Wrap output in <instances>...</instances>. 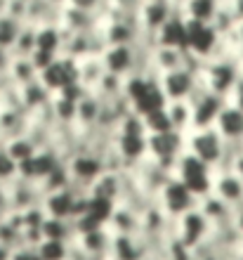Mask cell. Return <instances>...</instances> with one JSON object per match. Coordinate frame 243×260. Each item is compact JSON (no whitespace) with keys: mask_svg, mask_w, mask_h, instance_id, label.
Masks as SVG:
<instances>
[{"mask_svg":"<svg viewBox=\"0 0 243 260\" xmlns=\"http://www.w3.org/2000/svg\"><path fill=\"white\" fill-rule=\"evenodd\" d=\"M101 97L95 92H85L78 102V111H76V128L78 133H90L99 125V116H101Z\"/></svg>","mask_w":243,"mask_h":260,"instance_id":"obj_14","label":"cell"},{"mask_svg":"<svg viewBox=\"0 0 243 260\" xmlns=\"http://www.w3.org/2000/svg\"><path fill=\"white\" fill-rule=\"evenodd\" d=\"M14 213L12 201H10V192H7V185H0V222L5 218H10Z\"/></svg>","mask_w":243,"mask_h":260,"instance_id":"obj_35","label":"cell"},{"mask_svg":"<svg viewBox=\"0 0 243 260\" xmlns=\"http://www.w3.org/2000/svg\"><path fill=\"white\" fill-rule=\"evenodd\" d=\"M68 246L71 244L59 239H43L36 248H38L43 260H68Z\"/></svg>","mask_w":243,"mask_h":260,"instance_id":"obj_31","label":"cell"},{"mask_svg":"<svg viewBox=\"0 0 243 260\" xmlns=\"http://www.w3.org/2000/svg\"><path fill=\"white\" fill-rule=\"evenodd\" d=\"M210 232H213V225H210V220L203 215L198 206L187 211L182 218H177V237L182 239L184 246L196 248L198 244L208 239Z\"/></svg>","mask_w":243,"mask_h":260,"instance_id":"obj_10","label":"cell"},{"mask_svg":"<svg viewBox=\"0 0 243 260\" xmlns=\"http://www.w3.org/2000/svg\"><path fill=\"white\" fill-rule=\"evenodd\" d=\"M198 81L203 88H208L210 92L227 100L234 85L241 81V62L234 55L220 50L217 55L203 62L201 71H198Z\"/></svg>","mask_w":243,"mask_h":260,"instance_id":"obj_1","label":"cell"},{"mask_svg":"<svg viewBox=\"0 0 243 260\" xmlns=\"http://www.w3.org/2000/svg\"><path fill=\"white\" fill-rule=\"evenodd\" d=\"M231 260H243V251H236V253L231 255Z\"/></svg>","mask_w":243,"mask_h":260,"instance_id":"obj_43","label":"cell"},{"mask_svg":"<svg viewBox=\"0 0 243 260\" xmlns=\"http://www.w3.org/2000/svg\"><path fill=\"white\" fill-rule=\"evenodd\" d=\"M0 260H12V251L5 248L3 244H0Z\"/></svg>","mask_w":243,"mask_h":260,"instance_id":"obj_40","label":"cell"},{"mask_svg":"<svg viewBox=\"0 0 243 260\" xmlns=\"http://www.w3.org/2000/svg\"><path fill=\"white\" fill-rule=\"evenodd\" d=\"M7 83H10V78H7V76H3V74H0V90L5 88Z\"/></svg>","mask_w":243,"mask_h":260,"instance_id":"obj_42","label":"cell"},{"mask_svg":"<svg viewBox=\"0 0 243 260\" xmlns=\"http://www.w3.org/2000/svg\"><path fill=\"white\" fill-rule=\"evenodd\" d=\"M213 192L229 206L243 204V180L234 171H217L213 180Z\"/></svg>","mask_w":243,"mask_h":260,"instance_id":"obj_15","label":"cell"},{"mask_svg":"<svg viewBox=\"0 0 243 260\" xmlns=\"http://www.w3.org/2000/svg\"><path fill=\"white\" fill-rule=\"evenodd\" d=\"M104 41L97 31H83V34H64V45H61V55L71 57V59H85L92 55H101Z\"/></svg>","mask_w":243,"mask_h":260,"instance_id":"obj_11","label":"cell"},{"mask_svg":"<svg viewBox=\"0 0 243 260\" xmlns=\"http://www.w3.org/2000/svg\"><path fill=\"white\" fill-rule=\"evenodd\" d=\"M121 189H123V173H104L95 185L90 187V197L97 199H107V201H116L121 199Z\"/></svg>","mask_w":243,"mask_h":260,"instance_id":"obj_26","label":"cell"},{"mask_svg":"<svg viewBox=\"0 0 243 260\" xmlns=\"http://www.w3.org/2000/svg\"><path fill=\"white\" fill-rule=\"evenodd\" d=\"M158 83H161V90L168 102H182L196 92V88L201 85L198 81V74L191 71V69L182 67V69H172L168 74H161L158 76Z\"/></svg>","mask_w":243,"mask_h":260,"instance_id":"obj_6","label":"cell"},{"mask_svg":"<svg viewBox=\"0 0 243 260\" xmlns=\"http://www.w3.org/2000/svg\"><path fill=\"white\" fill-rule=\"evenodd\" d=\"M144 0H107V10H116V12L125 14H137Z\"/></svg>","mask_w":243,"mask_h":260,"instance_id":"obj_33","label":"cell"},{"mask_svg":"<svg viewBox=\"0 0 243 260\" xmlns=\"http://www.w3.org/2000/svg\"><path fill=\"white\" fill-rule=\"evenodd\" d=\"M38 78H41V83L52 95H57V92H61L64 88L78 83V59H71V57H66V55L57 57L50 67L43 69Z\"/></svg>","mask_w":243,"mask_h":260,"instance_id":"obj_9","label":"cell"},{"mask_svg":"<svg viewBox=\"0 0 243 260\" xmlns=\"http://www.w3.org/2000/svg\"><path fill=\"white\" fill-rule=\"evenodd\" d=\"M99 17L101 14L85 12V10H78V7H71V5H61L57 24H59V28L64 34H83V31H97Z\"/></svg>","mask_w":243,"mask_h":260,"instance_id":"obj_13","label":"cell"},{"mask_svg":"<svg viewBox=\"0 0 243 260\" xmlns=\"http://www.w3.org/2000/svg\"><path fill=\"white\" fill-rule=\"evenodd\" d=\"M234 173H236L238 178L243 180V151H241V156L236 158V164H234Z\"/></svg>","mask_w":243,"mask_h":260,"instance_id":"obj_39","label":"cell"},{"mask_svg":"<svg viewBox=\"0 0 243 260\" xmlns=\"http://www.w3.org/2000/svg\"><path fill=\"white\" fill-rule=\"evenodd\" d=\"M175 178H180L184 185L201 201L205 194L213 192V180H215V171L208 164H203L201 158H196L194 154L184 151L182 158L175 166Z\"/></svg>","mask_w":243,"mask_h":260,"instance_id":"obj_4","label":"cell"},{"mask_svg":"<svg viewBox=\"0 0 243 260\" xmlns=\"http://www.w3.org/2000/svg\"><path fill=\"white\" fill-rule=\"evenodd\" d=\"M38 76H41V71H38V67L33 64L31 57L12 55V64L7 69V78H10L12 85L21 88V85H26V83H33Z\"/></svg>","mask_w":243,"mask_h":260,"instance_id":"obj_23","label":"cell"},{"mask_svg":"<svg viewBox=\"0 0 243 260\" xmlns=\"http://www.w3.org/2000/svg\"><path fill=\"white\" fill-rule=\"evenodd\" d=\"M19 97H21V107L28 111V114H33V111L43 109V107H48L52 102V92H50L45 85L41 83V78H36L33 83H26V85H21L19 88Z\"/></svg>","mask_w":243,"mask_h":260,"instance_id":"obj_21","label":"cell"},{"mask_svg":"<svg viewBox=\"0 0 243 260\" xmlns=\"http://www.w3.org/2000/svg\"><path fill=\"white\" fill-rule=\"evenodd\" d=\"M241 78H243V62H241Z\"/></svg>","mask_w":243,"mask_h":260,"instance_id":"obj_46","label":"cell"},{"mask_svg":"<svg viewBox=\"0 0 243 260\" xmlns=\"http://www.w3.org/2000/svg\"><path fill=\"white\" fill-rule=\"evenodd\" d=\"M187 151V135L177 130H165V133H149L147 137V156L154 158L156 164L168 168L175 175V166Z\"/></svg>","mask_w":243,"mask_h":260,"instance_id":"obj_2","label":"cell"},{"mask_svg":"<svg viewBox=\"0 0 243 260\" xmlns=\"http://www.w3.org/2000/svg\"><path fill=\"white\" fill-rule=\"evenodd\" d=\"M66 5L78 7V10H85V12L101 14L104 10H107V0H66Z\"/></svg>","mask_w":243,"mask_h":260,"instance_id":"obj_34","label":"cell"},{"mask_svg":"<svg viewBox=\"0 0 243 260\" xmlns=\"http://www.w3.org/2000/svg\"><path fill=\"white\" fill-rule=\"evenodd\" d=\"M17 175H19V164L10 156L5 142H0V185H10Z\"/></svg>","mask_w":243,"mask_h":260,"instance_id":"obj_32","label":"cell"},{"mask_svg":"<svg viewBox=\"0 0 243 260\" xmlns=\"http://www.w3.org/2000/svg\"><path fill=\"white\" fill-rule=\"evenodd\" d=\"M227 102H229L231 107H236V109L243 111V78L234 85V90H231L229 97H227Z\"/></svg>","mask_w":243,"mask_h":260,"instance_id":"obj_37","label":"cell"},{"mask_svg":"<svg viewBox=\"0 0 243 260\" xmlns=\"http://www.w3.org/2000/svg\"><path fill=\"white\" fill-rule=\"evenodd\" d=\"M5 149L10 151V156H12L19 166L38 154V147L31 142L28 135H19V137H14V140H10V142H5Z\"/></svg>","mask_w":243,"mask_h":260,"instance_id":"obj_29","label":"cell"},{"mask_svg":"<svg viewBox=\"0 0 243 260\" xmlns=\"http://www.w3.org/2000/svg\"><path fill=\"white\" fill-rule=\"evenodd\" d=\"M215 128L227 142H243V111L227 102V107L217 118Z\"/></svg>","mask_w":243,"mask_h":260,"instance_id":"obj_19","label":"cell"},{"mask_svg":"<svg viewBox=\"0 0 243 260\" xmlns=\"http://www.w3.org/2000/svg\"><path fill=\"white\" fill-rule=\"evenodd\" d=\"M224 147H227V140L217 133V128H191L187 133V151L201 158L203 164H208L213 171L222 161Z\"/></svg>","mask_w":243,"mask_h":260,"instance_id":"obj_3","label":"cell"},{"mask_svg":"<svg viewBox=\"0 0 243 260\" xmlns=\"http://www.w3.org/2000/svg\"><path fill=\"white\" fill-rule=\"evenodd\" d=\"M104 74H107V69H104V62H101V55L78 59V83L90 92H95V88L99 85Z\"/></svg>","mask_w":243,"mask_h":260,"instance_id":"obj_22","label":"cell"},{"mask_svg":"<svg viewBox=\"0 0 243 260\" xmlns=\"http://www.w3.org/2000/svg\"><path fill=\"white\" fill-rule=\"evenodd\" d=\"M165 114H168L170 128L177 130V133H189L194 128V118H191V104L187 100L182 102H168L165 104Z\"/></svg>","mask_w":243,"mask_h":260,"instance_id":"obj_27","label":"cell"},{"mask_svg":"<svg viewBox=\"0 0 243 260\" xmlns=\"http://www.w3.org/2000/svg\"><path fill=\"white\" fill-rule=\"evenodd\" d=\"M109 230L114 234H128V237H140L142 234V215L123 204H116L114 215L109 220Z\"/></svg>","mask_w":243,"mask_h":260,"instance_id":"obj_16","label":"cell"},{"mask_svg":"<svg viewBox=\"0 0 243 260\" xmlns=\"http://www.w3.org/2000/svg\"><path fill=\"white\" fill-rule=\"evenodd\" d=\"M21 26H24V21H19L17 17H12V14H7V12L0 14V48L12 52Z\"/></svg>","mask_w":243,"mask_h":260,"instance_id":"obj_28","label":"cell"},{"mask_svg":"<svg viewBox=\"0 0 243 260\" xmlns=\"http://www.w3.org/2000/svg\"><path fill=\"white\" fill-rule=\"evenodd\" d=\"M12 260H43L36 246H21L12 253Z\"/></svg>","mask_w":243,"mask_h":260,"instance_id":"obj_36","label":"cell"},{"mask_svg":"<svg viewBox=\"0 0 243 260\" xmlns=\"http://www.w3.org/2000/svg\"><path fill=\"white\" fill-rule=\"evenodd\" d=\"M158 201H161V206L165 208V213H168L170 218H182L187 211L198 206V197L184 185L182 180L175 178V175L170 178L168 185L163 187Z\"/></svg>","mask_w":243,"mask_h":260,"instance_id":"obj_8","label":"cell"},{"mask_svg":"<svg viewBox=\"0 0 243 260\" xmlns=\"http://www.w3.org/2000/svg\"><path fill=\"white\" fill-rule=\"evenodd\" d=\"M7 192H10V201H12V208L17 213H24L33 206H41L45 201V194H43L41 185L38 182H31L26 178H17L7 185Z\"/></svg>","mask_w":243,"mask_h":260,"instance_id":"obj_12","label":"cell"},{"mask_svg":"<svg viewBox=\"0 0 243 260\" xmlns=\"http://www.w3.org/2000/svg\"><path fill=\"white\" fill-rule=\"evenodd\" d=\"M156 43H158V45H170V48L187 50V19H184V14L180 12V10H177V12L170 17L168 24L156 34Z\"/></svg>","mask_w":243,"mask_h":260,"instance_id":"obj_17","label":"cell"},{"mask_svg":"<svg viewBox=\"0 0 243 260\" xmlns=\"http://www.w3.org/2000/svg\"><path fill=\"white\" fill-rule=\"evenodd\" d=\"M156 3H170V0H156ZM170 5H172V3H170Z\"/></svg>","mask_w":243,"mask_h":260,"instance_id":"obj_44","label":"cell"},{"mask_svg":"<svg viewBox=\"0 0 243 260\" xmlns=\"http://www.w3.org/2000/svg\"><path fill=\"white\" fill-rule=\"evenodd\" d=\"M43 239H59L66 244H74L78 239V230H76V220L68 218H50L43 222Z\"/></svg>","mask_w":243,"mask_h":260,"instance_id":"obj_24","label":"cell"},{"mask_svg":"<svg viewBox=\"0 0 243 260\" xmlns=\"http://www.w3.org/2000/svg\"><path fill=\"white\" fill-rule=\"evenodd\" d=\"M170 3H172V7H175V10H180V7H182L187 0H170Z\"/></svg>","mask_w":243,"mask_h":260,"instance_id":"obj_41","label":"cell"},{"mask_svg":"<svg viewBox=\"0 0 243 260\" xmlns=\"http://www.w3.org/2000/svg\"><path fill=\"white\" fill-rule=\"evenodd\" d=\"M220 5H222V0H187L180 7V12L184 14V19L189 21H208V24H213Z\"/></svg>","mask_w":243,"mask_h":260,"instance_id":"obj_25","label":"cell"},{"mask_svg":"<svg viewBox=\"0 0 243 260\" xmlns=\"http://www.w3.org/2000/svg\"><path fill=\"white\" fill-rule=\"evenodd\" d=\"M198 208L203 211V215L210 220V225H222V222H229L234 220V206H229L224 199H220L215 192L205 194V197L198 201Z\"/></svg>","mask_w":243,"mask_h":260,"instance_id":"obj_20","label":"cell"},{"mask_svg":"<svg viewBox=\"0 0 243 260\" xmlns=\"http://www.w3.org/2000/svg\"><path fill=\"white\" fill-rule=\"evenodd\" d=\"M111 260H147V246H144L142 237L114 234Z\"/></svg>","mask_w":243,"mask_h":260,"instance_id":"obj_18","label":"cell"},{"mask_svg":"<svg viewBox=\"0 0 243 260\" xmlns=\"http://www.w3.org/2000/svg\"><path fill=\"white\" fill-rule=\"evenodd\" d=\"M36 31H38V26L24 21V26H21L19 36H17V43H14V48H12V55H24V57L33 55V50H36Z\"/></svg>","mask_w":243,"mask_h":260,"instance_id":"obj_30","label":"cell"},{"mask_svg":"<svg viewBox=\"0 0 243 260\" xmlns=\"http://www.w3.org/2000/svg\"><path fill=\"white\" fill-rule=\"evenodd\" d=\"M241 251H243V232H241Z\"/></svg>","mask_w":243,"mask_h":260,"instance_id":"obj_45","label":"cell"},{"mask_svg":"<svg viewBox=\"0 0 243 260\" xmlns=\"http://www.w3.org/2000/svg\"><path fill=\"white\" fill-rule=\"evenodd\" d=\"M177 10L170 3H156V0H144L140 12H137V21H140V28L144 34V45H154L156 43V34L161 31L165 24L170 21V17L175 14Z\"/></svg>","mask_w":243,"mask_h":260,"instance_id":"obj_7","label":"cell"},{"mask_svg":"<svg viewBox=\"0 0 243 260\" xmlns=\"http://www.w3.org/2000/svg\"><path fill=\"white\" fill-rule=\"evenodd\" d=\"M191 104V118H194V128H215L217 118L227 107V100L215 92H210L208 88L198 85L196 92L189 97Z\"/></svg>","mask_w":243,"mask_h":260,"instance_id":"obj_5","label":"cell"},{"mask_svg":"<svg viewBox=\"0 0 243 260\" xmlns=\"http://www.w3.org/2000/svg\"><path fill=\"white\" fill-rule=\"evenodd\" d=\"M10 64H12V52L10 50H3L0 48V74L7 76V69H10Z\"/></svg>","mask_w":243,"mask_h":260,"instance_id":"obj_38","label":"cell"}]
</instances>
